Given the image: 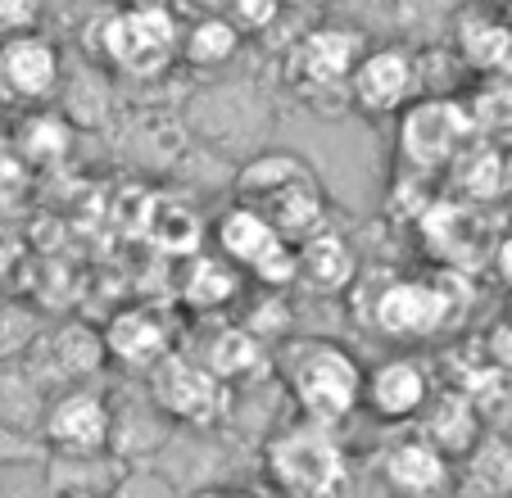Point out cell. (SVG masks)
<instances>
[{"label":"cell","mask_w":512,"mask_h":498,"mask_svg":"<svg viewBox=\"0 0 512 498\" xmlns=\"http://www.w3.org/2000/svg\"><path fill=\"white\" fill-rule=\"evenodd\" d=\"M182 14L168 0H123L87 23V55L123 77H164L182 64Z\"/></svg>","instance_id":"6da1fadb"},{"label":"cell","mask_w":512,"mask_h":498,"mask_svg":"<svg viewBox=\"0 0 512 498\" xmlns=\"http://www.w3.org/2000/svg\"><path fill=\"white\" fill-rule=\"evenodd\" d=\"M263 480L277 498H354V458H349L340 426L295 422L277 426L263 440Z\"/></svg>","instance_id":"7a4b0ae2"},{"label":"cell","mask_w":512,"mask_h":498,"mask_svg":"<svg viewBox=\"0 0 512 498\" xmlns=\"http://www.w3.org/2000/svg\"><path fill=\"white\" fill-rule=\"evenodd\" d=\"M236 200L259 209L286 240H309L327 227V186L295 150H259L236 168Z\"/></svg>","instance_id":"3957f363"},{"label":"cell","mask_w":512,"mask_h":498,"mask_svg":"<svg viewBox=\"0 0 512 498\" xmlns=\"http://www.w3.org/2000/svg\"><path fill=\"white\" fill-rule=\"evenodd\" d=\"M286 394L295 403L304 422L322 426H345L358 408H363V381L368 367L358 363L340 340L327 336H300L290 340L277 358Z\"/></svg>","instance_id":"277c9868"},{"label":"cell","mask_w":512,"mask_h":498,"mask_svg":"<svg viewBox=\"0 0 512 498\" xmlns=\"http://www.w3.org/2000/svg\"><path fill=\"white\" fill-rule=\"evenodd\" d=\"M272 127H277V105L259 82H245V77H218L186 100V132L204 150L236 159V168L268 150Z\"/></svg>","instance_id":"5b68a950"},{"label":"cell","mask_w":512,"mask_h":498,"mask_svg":"<svg viewBox=\"0 0 512 498\" xmlns=\"http://www.w3.org/2000/svg\"><path fill=\"white\" fill-rule=\"evenodd\" d=\"M368 32L358 23L327 19L318 28L300 32L286 50V82L300 100H309L313 109L349 105V82H354L358 59L368 55Z\"/></svg>","instance_id":"8992f818"},{"label":"cell","mask_w":512,"mask_h":498,"mask_svg":"<svg viewBox=\"0 0 512 498\" xmlns=\"http://www.w3.org/2000/svg\"><path fill=\"white\" fill-rule=\"evenodd\" d=\"M476 123L467 100L458 96H422L395 118V154L413 177L445 173L472 150Z\"/></svg>","instance_id":"52a82bcc"},{"label":"cell","mask_w":512,"mask_h":498,"mask_svg":"<svg viewBox=\"0 0 512 498\" xmlns=\"http://www.w3.org/2000/svg\"><path fill=\"white\" fill-rule=\"evenodd\" d=\"M213 249H218L232 268H241L245 277L263 281V286H290V281L300 277L295 240H286L259 209H250V204H241V200L213 222Z\"/></svg>","instance_id":"ba28073f"},{"label":"cell","mask_w":512,"mask_h":498,"mask_svg":"<svg viewBox=\"0 0 512 498\" xmlns=\"http://www.w3.org/2000/svg\"><path fill=\"white\" fill-rule=\"evenodd\" d=\"M118 435V408L100 385L59 390L41 422V444L50 458H109Z\"/></svg>","instance_id":"9c48e42d"},{"label":"cell","mask_w":512,"mask_h":498,"mask_svg":"<svg viewBox=\"0 0 512 498\" xmlns=\"http://www.w3.org/2000/svg\"><path fill=\"white\" fill-rule=\"evenodd\" d=\"M150 403L164 412L177 431H213L227 412V381L204 363L200 354H168L155 372L145 376Z\"/></svg>","instance_id":"30bf717a"},{"label":"cell","mask_w":512,"mask_h":498,"mask_svg":"<svg viewBox=\"0 0 512 498\" xmlns=\"http://www.w3.org/2000/svg\"><path fill=\"white\" fill-rule=\"evenodd\" d=\"M422 96H426L422 55L413 46H404V41L368 46V55L354 68V82H349V105L368 118H399Z\"/></svg>","instance_id":"8fae6325"},{"label":"cell","mask_w":512,"mask_h":498,"mask_svg":"<svg viewBox=\"0 0 512 498\" xmlns=\"http://www.w3.org/2000/svg\"><path fill=\"white\" fill-rule=\"evenodd\" d=\"M449 317H454L449 290L435 286V281H413V277H390L368 308V322L386 340H399V345L435 340L445 331Z\"/></svg>","instance_id":"7c38bea8"},{"label":"cell","mask_w":512,"mask_h":498,"mask_svg":"<svg viewBox=\"0 0 512 498\" xmlns=\"http://www.w3.org/2000/svg\"><path fill=\"white\" fill-rule=\"evenodd\" d=\"M64 50L46 32L0 41V100L14 109H46L64 87Z\"/></svg>","instance_id":"4fadbf2b"},{"label":"cell","mask_w":512,"mask_h":498,"mask_svg":"<svg viewBox=\"0 0 512 498\" xmlns=\"http://www.w3.org/2000/svg\"><path fill=\"white\" fill-rule=\"evenodd\" d=\"M23 363L41 376V385L50 394L73 390V385H91L109 367L105 331H96L87 322H59L50 331H41V340L32 345V354Z\"/></svg>","instance_id":"5bb4252c"},{"label":"cell","mask_w":512,"mask_h":498,"mask_svg":"<svg viewBox=\"0 0 512 498\" xmlns=\"http://www.w3.org/2000/svg\"><path fill=\"white\" fill-rule=\"evenodd\" d=\"M377 480L390 498H458L463 476L445 449H435L422 431L395 440L377 458Z\"/></svg>","instance_id":"9a60e30c"},{"label":"cell","mask_w":512,"mask_h":498,"mask_svg":"<svg viewBox=\"0 0 512 498\" xmlns=\"http://www.w3.org/2000/svg\"><path fill=\"white\" fill-rule=\"evenodd\" d=\"M431 394H435L431 372H426L413 354H390L368 367L363 408H368V417H377V422H386V426H408L426 412Z\"/></svg>","instance_id":"2e32d148"},{"label":"cell","mask_w":512,"mask_h":498,"mask_svg":"<svg viewBox=\"0 0 512 498\" xmlns=\"http://www.w3.org/2000/svg\"><path fill=\"white\" fill-rule=\"evenodd\" d=\"M105 349H109V363H118L123 372L150 376L168 354H173V326L145 304L118 308V313L105 322Z\"/></svg>","instance_id":"e0dca14e"},{"label":"cell","mask_w":512,"mask_h":498,"mask_svg":"<svg viewBox=\"0 0 512 498\" xmlns=\"http://www.w3.org/2000/svg\"><path fill=\"white\" fill-rule=\"evenodd\" d=\"M417 431L445 449L449 458H472V449L481 444V408H476L472 394L463 390H449V394H431L426 412L417 417Z\"/></svg>","instance_id":"ac0fdd59"},{"label":"cell","mask_w":512,"mask_h":498,"mask_svg":"<svg viewBox=\"0 0 512 498\" xmlns=\"http://www.w3.org/2000/svg\"><path fill=\"white\" fill-rule=\"evenodd\" d=\"M55 394L41 385V376L28 363H0V431L10 435H41L46 422V408Z\"/></svg>","instance_id":"d6986e66"},{"label":"cell","mask_w":512,"mask_h":498,"mask_svg":"<svg viewBox=\"0 0 512 498\" xmlns=\"http://www.w3.org/2000/svg\"><path fill=\"white\" fill-rule=\"evenodd\" d=\"M245 32L236 28L227 14H204V19H186L182 28V64L195 73H223L241 59Z\"/></svg>","instance_id":"ffe728a7"},{"label":"cell","mask_w":512,"mask_h":498,"mask_svg":"<svg viewBox=\"0 0 512 498\" xmlns=\"http://www.w3.org/2000/svg\"><path fill=\"white\" fill-rule=\"evenodd\" d=\"M73 132H78V127L68 123V114L59 105L23 109L19 127H14V154H19L28 168H46V163H59L73 150Z\"/></svg>","instance_id":"44dd1931"},{"label":"cell","mask_w":512,"mask_h":498,"mask_svg":"<svg viewBox=\"0 0 512 498\" xmlns=\"http://www.w3.org/2000/svg\"><path fill=\"white\" fill-rule=\"evenodd\" d=\"M295 254H300V281H309L313 290H331V295H340L345 286H354L358 259H354V249H349V240L340 236V231L322 227L318 236L300 240Z\"/></svg>","instance_id":"7402d4cb"},{"label":"cell","mask_w":512,"mask_h":498,"mask_svg":"<svg viewBox=\"0 0 512 498\" xmlns=\"http://www.w3.org/2000/svg\"><path fill=\"white\" fill-rule=\"evenodd\" d=\"M245 286V272L232 268V263L209 249V254H195L186 263V277H182V304L195 308V313H213V308H227Z\"/></svg>","instance_id":"603a6c76"},{"label":"cell","mask_w":512,"mask_h":498,"mask_svg":"<svg viewBox=\"0 0 512 498\" xmlns=\"http://www.w3.org/2000/svg\"><path fill=\"white\" fill-rule=\"evenodd\" d=\"M109 100H114L109 68H100L96 59H87V64H78L73 73H64V87H59L55 105L64 109L73 127H100L109 114Z\"/></svg>","instance_id":"cb8c5ba5"},{"label":"cell","mask_w":512,"mask_h":498,"mask_svg":"<svg viewBox=\"0 0 512 498\" xmlns=\"http://www.w3.org/2000/svg\"><path fill=\"white\" fill-rule=\"evenodd\" d=\"M467 109H472V123L481 141L508 145L512 141V73H485L467 91Z\"/></svg>","instance_id":"d4e9b609"},{"label":"cell","mask_w":512,"mask_h":498,"mask_svg":"<svg viewBox=\"0 0 512 498\" xmlns=\"http://www.w3.org/2000/svg\"><path fill=\"white\" fill-rule=\"evenodd\" d=\"M200 358L218 376H223L227 385H232V381H250V376L263 367V340L254 336L250 326H223Z\"/></svg>","instance_id":"484cf974"},{"label":"cell","mask_w":512,"mask_h":498,"mask_svg":"<svg viewBox=\"0 0 512 498\" xmlns=\"http://www.w3.org/2000/svg\"><path fill=\"white\" fill-rule=\"evenodd\" d=\"M109 498H191V494L155 462H123Z\"/></svg>","instance_id":"4316f807"},{"label":"cell","mask_w":512,"mask_h":498,"mask_svg":"<svg viewBox=\"0 0 512 498\" xmlns=\"http://www.w3.org/2000/svg\"><path fill=\"white\" fill-rule=\"evenodd\" d=\"M41 340V317L32 308L0 299V363H19L32 354V345Z\"/></svg>","instance_id":"83f0119b"},{"label":"cell","mask_w":512,"mask_h":498,"mask_svg":"<svg viewBox=\"0 0 512 498\" xmlns=\"http://www.w3.org/2000/svg\"><path fill=\"white\" fill-rule=\"evenodd\" d=\"M223 14L245 32V37H263L268 28H277L286 5H281V0H227Z\"/></svg>","instance_id":"f1b7e54d"},{"label":"cell","mask_w":512,"mask_h":498,"mask_svg":"<svg viewBox=\"0 0 512 498\" xmlns=\"http://www.w3.org/2000/svg\"><path fill=\"white\" fill-rule=\"evenodd\" d=\"M41 19H46V0H0V41L41 32Z\"/></svg>","instance_id":"f546056e"},{"label":"cell","mask_w":512,"mask_h":498,"mask_svg":"<svg viewBox=\"0 0 512 498\" xmlns=\"http://www.w3.org/2000/svg\"><path fill=\"white\" fill-rule=\"evenodd\" d=\"M485 358H490L499 372L512 376V317L490 326V336H485Z\"/></svg>","instance_id":"4dcf8cb0"},{"label":"cell","mask_w":512,"mask_h":498,"mask_svg":"<svg viewBox=\"0 0 512 498\" xmlns=\"http://www.w3.org/2000/svg\"><path fill=\"white\" fill-rule=\"evenodd\" d=\"M168 5H173L186 23V19H204V14H223L227 0H168Z\"/></svg>","instance_id":"1f68e13d"},{"label":"cell","mask_w":512,"mask_h":498,"mask_svg":"<svg viewBox=\"0 0 512 498\" xmlns=\"http://www.w3.org/2000/svg\"><path fill=\"white\" fill-rule=\"evenodd\" d=\"M494 263H499V277L508 281V290H512V236L499 245V259H494Z\"/></svg>","instance_id":"d6a6232c"},{"label":"cell","mask_w":512,"mask_h":498,"mask_svg":"<svg viewBox=\"0 0 512 498\" xmlns=\"http://www.w3.org/2000/svg\"><path fill=\"white\" fill-rule=\"evenodd\" d=\"M213 498H277L272 489H227V494H213Z\"/></svg>","instance_id":"836d02e7"},{"label":"cell","mask_w":512,"mask_h":498,"mask_svg":"<svg viewBox=\"0 0 512 498\" xmlns=\"http://www.w3.org/2000/svg\"><path fill=\"white\" fill-rule=\"evenodd\" d=\"M55 498H109V494H100V489H68V494H55Z\"/></svg>","instance_id":"e575fe53"},{"label":"cell","mask_w":512,"mask_h":498,"mask_svg":"<svg viewBox=\"0 0 512 498\" xmlns=\"http://www.w3.org/2000/svg\"><path fill=\"white\" fill-rule=\"evenodd\" d=\"M281 5H309V0H281Z\"/></svg>","instance_id":"d590c367"},{"label":"cell","mask_w":512,"mask_h":498,"mask_svg":"<svg viewBox=\"0 0 512 498\" xmlns=\"http://www.w3.org/2000/svg\"><path fill=\"white\" fill-rule=\"evenodd\" d=\"M0 141H5V132H0Z\"/></svg>","instance_id":"8d00e7d4"}]
</instances>
